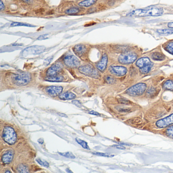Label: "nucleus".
Listing matches in <instances>:
<instances>
[{"label": "nucleus", "instance_id": "nucleus-1", "mask_svg": "<svg viewBox=\"0 0 173 173\" xmlns=\"http://www.w3.org/2000/svg\"><path fill=\"white\" fill-rule=\"evenodd\" d=\"M163 13V10L161 8L152 7L148 9H141L133 10L129 13V16H157L162 15Z\"/></svg>", "mask_w": 173, "mask_h": 173}, {"label": "nucleus", "instance_id": "nucleus-2", "mask_svg": "<svg viewBox=\"0 0 173 173\" xmlns=\"http://www.w3.org/2000/svg\"><path fill=\"white\" fill-rule=\"evenodd\" d=\"M2 138L5 142L9 145L14 144L17 140V136L15 130L9 126H7L4 129Z\"/></svg>", "mask_w": 173, "mask_h": 173}, {"label": "nucleus", "instance_id": "nucleus-3", "mask_svg": "<svg viewBox=\"0 0 173 173\" xmlns=\"http://www.w3.org/2000/svg\"><path fill=\"white\" fill-rule=\"evenodd\" d=\"M12 80L15 84L18 86L27 85L31 80V76L29 73H22L15 74L12 76Z\"/></svg>", "mask_w": 173, "mask_h": 173}, {"label": "nucleus", "instance_id": "nucleus-4", "mask_svg": "<svg viewBox=\"0 0 173 173\" xmlns=\"http://www.w3.org/2000/svg\"><path fill=\"white\" fill-rule=\"evenodd\" d=\"M146 84L144 83H140L134 85L132 87H130L126 90V93L130 96H141L146 90Z\"/></svg>", "mask_w": 173, "mask_h": 173}, {"label": "nucleus", "instance_id": "nucleus-5", "mask_svg": "<svg viewBox=\"0 0 173 173\" xmlns=\"http://www.w3.org/2000/svg\"><path fill=\"white\" fill-rule=\"evenodd\" d=\"M78 71L80 73L86 76H90L93 78L99 77V73L93 66L89 64L80 66L79 67Z\"/></svg>", "mask_w": 173, "mask_h": 173}, {"label": "nucleus", "instance_id": "nucleus-6", "mask_svg": "<svg viewBox=\"0 0 173 173\" xmlns=\"http://www.w3.org/2000/svg\"><path fill=\"white\" fill-rule=\"evenodd\" d=\"M137 58V56L134 53L128 52L123 53L118 57V62L122 64H130L134 62Z\"/></svg>", "mask_w": 173, "mask_h": 173}, {"label": "nucleus", "instance_id": "nucleus-7", "mask_svg": "<svg viewBox=\"0 0 173 173\" xmlns=\"http://www.w3.org/2000/svg\"><path fill=\"white\" fill-rule=\"evenodd\" d=\"M45 50V47L43 46H33L27 47L23 51L22 55L24 56L30 55H39Z\"/></svg>", "mask_w": 173, "mask_h": 173}, {"label": "nucleus", "instance_id": "nucleus-8", "mask_svg": "<svg viewBox=\"0 0 173 173\" xmlns=\"http://www.w3.org/2000/svg\"><path fill=\"white\" fill-rule=\"evenodd\" d=\"M64 62L66 66L69 67L76 68L80 66V60L73 55H68L64 59Z\"/></svg>", "mask_w": 173, "mask_h": 173}, {"label": "nucleus", "instance_id": "nucleus-9", "mask_svg": "<svg viewBox=\"0 0 173 173\" xmlns=\"http://www.w3.org/2000/svg\"><path fill=\"white\" fill-rule=\"evenodd\" d=\"M109 71L112 74L117 76H124L127 73V69L123 66H110Z\"/></svg>", "mask_w": 173, "mask_h": 173}, {"label": "nucleus", "instance_id": "nucleus-10", "mask_svg": "<svg viewBox=\"0 0 173 173\" xmlns=\"http://www.w3.org/2000/svg\"><path fill=\"white\" fill-rule=\"evenodd\" d=\"M63 69V65L62 63H57L51 66L47 71L46 75L47 76H53L57 75Z\"/></svg>", "mask_w": 173, "mask_h": 173}, {"label": "nucleus", "instance_id": "nucleus-11", "mask_svg": "<svg viewBox=\"0 0 173 173\" xmlns=\"http://www.w3.org/2000/svg\"><path fill=\"white\" fill-rule=\"evenodd\" d=\"M173 124V114L165 118L161 119L156 122V126L159 128H164Z\"/></svg>", "mask_w": 173, "mask_h": 173}, {"label": "nucleus", "instance_id": "nucleus-12", "mask_svg": "<svg viewBox=\"0 0 173 173\" xmlns=\"http://www.w3.org/2000/svg\"><path fill=\"white\" fill-rule=\"evenodd\" d=\"M63 89L62 86H50L46 87L45 91L50 96L56 97L62 93Z\"/></svg>", "mask_w": 173, "mask_h": 173}, {"label": "nucleus", "instance_id": "nucleus-13", "mask_svg": "<svg viewBox=\"0 0 173 173\" xmlns=\"http://www.w3.org/2000/svg\"><path fill=\"white\" fill-rule=\"evenodd\" d=\"M14 156V152L12 150L6 151L2 156V161L3 163L8 164L12 162Z\"/></svg>", "mask_w": 173, "mask_h": 173}, {"label": "nucleus", "instance_id": "nucleus-14", "mask_svg": "<svg viewBox=\"0 0 173 173\" xmlns=\"http://www.w3.org/2000/svg\"><path fill=\"white\" fill-rule=\"evenodd\" d=\"M108 63V56L106 53L102 56V59L97 65V69L101 72H104L106 69Z\"/></svg>", "mask_w": 173, "mask_h": 173}, {"label": "nucleus", "instance_id": "nucleus-15", "mask_svg": "<svg viewBox=\"0 0 173 173\" xmlns=\"http://www.w3.org/2000/svg\"><path fill=\"white\" fill-rule=\"evenodd\" d=\"M73 51L77 56H81L85 53L86 51V47L84 45H76L73 47Z\"/></svg>", "mask_w": 173, "mask_h": 173}, {"label": "nucleus", "instance_id": "nucleus-16", "mask_svg": "<svg viewBox=\"0 0 173 173\" xmlns=\"http://www.w3.org/2000/svg\"><path fill=\"white\" fill-rule=\"evenodd\" d=\"M150 64H152V63L150 59L148 57H142L139 59L136 62V66L140 68V69Z\"/></svg>", "mask_w": 173, "mask_h": 173}, {"label": "nucleus", "instance_id": "nucleus-17", "mask_svg": "<svg viewBox=\"0 0 173 173\" xmlns=\"http://www.w3.org/2000/svg\"><path fill=\"white\" fill-rule=\"evenodd\" d=\"M59 98L63 100H71L76 98V95L73 93L66 92L60 93L59 96Z\"/></svg>", "mask_w": 173, "mask_h": 173}, {"label": "nucleus", "instance_id": "nucleus-18", "mask_svg": "<svg viewBox=\"0 0 173 173\" xmlns=\"http://www.w3.org/2000/svg\"><path fill=\"white\" fill-rule=\"evenodd\" d=\"M97 0H83L78 3L79 6L82 7H89L96 3Z\"/></svg>", "mask_w": 173, "mask_h": 173}, {"label": "nucleus", "instance_id": "nucleus-19", "mask_svg": "<svg viewBox=\"0 0 173 173\" xmlns=\"http://www.w3.org/2000/svg\"><path fill=\"white\" fill-rule=\"evenodd\" d=\"M45 80L49 82H61L64 80V77L62 76L56 75L53 76H47L45 78Z\"/></svg>", "mask_w": 173, "mask_h": 173}, {"label": "nucleus", "instance_id": "nucleus-20", "mask_svg": "<svg viewBox=\"0 0 173 173\" xmlns=\"http://www.w3.org/2000/svg\"><path fill=\"white\" fill-rule=\"evenodd\" d=\"M152 59L153 60H157V61H162L165 59V56L159 52H156L151 55Z\"/></svg>", "mask_w": 173, "mask_h": 173}, {"label": "nucleus", "instance_id": "nucleus-21", "mask_svg": "<svg viewBox=\"0 0 173 173\" xmlns=\"http://www.w3.org/2000/svg\"><path fill=\"white\" fill-rule=\"evenodd\" d=\"M157 93V89L154 87H150V89H148L147 93H146V94L148 97H151V98L156 96Z\"/></svg>", "mask_w": 173, "mask_h": 173}, {"label": "nucleus", "instance_id": "nucleus-22", "mask_svg": "<svg viewBox=\"0 0 173 173\" xmlns=\"http://www.w3.org/2000/svg\"><path fill=\"white\" fill-rule=\"evenodd\" d=\"M163 88L166 90H173V81L167 80L163 83Z\"/></svg>", "mask_w": 173, "mask_h": 173}, {"label": "nucleus", "instance_id": "nucleus-23", "mask_svg": "<svg viewBox=\"0 0 173 173\" xmlns=\"http://www.w3.org/2000/svg\"><path fill=\"white\" fill-rule=\"evenodd\" d=\"M17 170L19 173H29V168L27 166L23 164H20L17 167Z\"/></svg>", "mask_w": 173, "mask_h": 173}, {"label": "nucleus", "instance_id": "nucleus-24", "mask_svg": "<svg viewBox=\"0 0 173 173\" xmlns=\"http://www.w3.org/2000/svg\"><path fill=\"white\" fill-rule=\"evenodd\" d=\"M79 11L80 10H79V9L78 8L76 7H72L67 9L65 11V13L67 14H74L78 13Z\"/></svg>", "mask_w": 173, "mask_h": 173}, {"label": "nucleus", "instance_id": "nucleus-25", "mask_svg": "<svg viewBox=\"0 0 173 173\" xmlns=\"http://www.w3.org/2000/svg\"><path fill=\"white\" fill-rule=\"evenodd\" d=\"M153 66L152 64H149L148 66H145L144 67L140 69V71L142 74H147L149 73V72L151 70L152 67Z\"/></svg>", "mask_w": 173, "mask_h": 173}, {"label": "nucleus", "instance_id": "nucleus-26", "mask_svg": "<svg viewBox=\"0 0 173 173\" xmlns=\"http://www.w3.org/2000/svg\"><path fill=\"white\" fill-rule=\"evenodd\" d=\"M157 32L159 34L168 35L173 34V30L170 29H159L157 30Z\"/></svg>", "mask_w": 173, "mask_h": 173}, {"label": "nucleus", "instance_id": "nucleus-27", "mask_svg": "<svg viewBox=\"0 0 173 173\" xmlns=\"http://www.w3.org/2000/svg\"><path fill=\"white\" fill-rule=\"evenodd\" d=\"M76 141L79 144L81 145V146L85 149H88V150H90V148L89 147V146H88L87 145V143H86V142L82 140H81V139H78V138H76L75 139Z\"/></svg>", "mask_w": 173, "mask_h": 173}, {"label": "nucleus", "instance_id": "nucleus-28", "mask_svg": "<svg viewBox=\"0 0 173 173\" xmlns=\"http://www.w3.org/2000/svg\"><path fill=\"white\" fill-rule=\"evenodd\" d=\"M59 154H60L62 156L64 157H67L69 159H75V156L73 154V153L71 152H58Z\"/></svg>", "mask_w": 173, "mask_h": 173}, {"label": "nucleus", "instance_id": "nucleus-29", "mask_svg": "<svg viewBox=\"0 0 173 173\" xmlns=\"http://www.w3.org/2000/svg\"><path fill=\"white\" fill-rule=\"evenodd\" d=\"M92 154L95 155H98V156H104V157H112L114 156V155L111 154L109 153H101L99 152H92Z\"/></svg>", "mask_w": 173, "mask_h": 173}, {"label": "nucleus", "instance_id": "nucleus-30", "mask_svg": "<svg viewBox=\"0 0 173 173\" xmlns=\"http://www.w3.org/2000/svg\"><path fill=\"white\" fill-rule=\"evenodd\" d=\"M165 48L168 52L173 55V42L168 43L166 45Z\"/></svg>", "mask_w": 173, "mask_h": 173}, {"label": "nucleus", "instance_id": "nucleus-31", "mask_svg": "<svg viewBox=\"0 0 173 173\" xmlns=\"http://www.w3.org/2000/svg\"><path fill=\"white\" fill-rule=\"evenodd\" d=\"M36 162H37L38 163H39V165L42 166H43V167H49V163H48L46 161L42 160L41 159H36Z\"/></svg>", "mask_w": 173, "mask_h": 173}, {"label": "nucleus", "instance_id": "nucleus-32", "mask_svg": "<svg viewBox=\"0 0 173 173\" xmlns=\"http://www.w3.org/2000/svg\"><path fill=\"white\" fill-rule=\"evenodd\" d=\"M166 134L169 137L173 139V126H171L166 130Z\"/></svg>", "mask_w": 173, "mask_h": 173}, {"label": "nucleus", "instance_id": "nucleus-33", "mask_svg": "<svg viewBox=\"0 0 173 173\" xmlns=\"http://www.w3.org/2000/svg\"><path fill=\"white\" fill-rule=\"evenodd\" d=\"M105 81L108 84H113L116 82L115 79L110 76H106V78H105Z\"/></svg>", "mask_w": 173, "mask_h": 173}, {"label": "nucleus", "instance_id": "nucleus-34", "mask_svg": "<svg viewBox=\"0 0 173 173\" xmlns=\"http://www.w3.org/2000/svg\"><path fill=\"white\" fill-rule=\"evenodd\" d=\"M16 26H25V27H33L34 26H31L30 24L27 23H16L14 22L11 24V27H16Z\"/></svg>", "mask_w": 173, "mask_h": 173}, {"label": "nucleus", "instance_id": "nucleus-35", "mask_svg": "<svg viewBox=\"0 0 173 173\" xmlns=\"http://www.w3.org/2000/svg\"><path fill=\"white\" fill-rule=\"evenodd\" d=\"M72 103L73 104L75 105V106H77L79 108L82 107L81 103H80L79 101L77 100H73L72 101Z\"/></svg>", "mask_w": 173, "mask_h": 173}, {"label": "nucleus", "instance_id": "nucleus-36", "mask_svg": "<svg viewBox=\"0 0 173 173\" xmlns=\"http://www.w3.org/2000/svg\"><path fill=\"white\" fill-rule=\"evenodd\" d=\"M113 147L116 148L117 149H122V150H124L126 149L125 146L122 145H113Z\"/></svg>", "mask_w": 173, "mask_h": 173}, {"label": "nucleus", "instance_id": "nucleus-37", "mask_svg": "<svg viewBox=\"0 0 173 173\" xmlns=\"http://www.w3.org/2000/svg\"><path fill=\"white\" fill-rule=\"evenodd\" d=\"M48 36V34L42 35L38 37L37 40H44V39H47Z\"/></svg>", "mask_w": 173, "mask_h": 173}, {"label": "nucleus", "instance_id": "nucleus-38", "mask_svg": "<svg viewBox=\"0 0 173 173\" xmlns=\"http://www.w3.org/2000/svg\"><path fill=\"white\" fill-rule=\"evenodd\" d=\"M89 113L90 114L94 115H96V116H100V113L94 111H91L89 112Z\"/></svg>", "mask_w": 173, "mask_h": 173}, {"label": "nucleus", "instance_id": "nucleus-39", "mask_svg": "<svg viewBox=\"0 0 173 173\" xmlns=\"http://www.w3.org/2000/svg\"><path fill=\"white\" fill-rule=\"evenodd\" d=\"M120 103H122V104H128L130 102L129 101L126 100H125V99H120Z\"/></svg>", "mask_w": 173, "mask_h": 173}, {"label": "nucleus", "instance_id": "nucleus-40", "mask_svg": "<svg viewBox=\"0 0 173 173\" xmlns=\"http://www.w3.org/2000/svg\"><path fill=\"white\" fill-rule=\"evenodd\" d=\"M0 9H1V11L4 10L5 9L4 4V3H3V1L2 0L1 1V4H0Z\"/></svg>", "mask_w": 173, "mask_h": 173}, {"label": "nucleus", "instance_id": "nucleus-41", "mask_svg": "<svg viewBox=\"0 0 173 173\" xmlns=\"http://www.w3.org/2000/svg\"><path fill=\"white\" fill-rule=\"evenodd\" d=\"M22 1L28 4H31L33 3V0H22Z\"/></svg>", "mask_w": 173, "mask_h": 173}, {"label": "nucleus", "instance_id": "nucleus-42", "mask_svg": "<svg viewBox=\"0 0 173 173\" xmlns=\"http://www.w3.org/2000/svg\"><path fill=\"white\" fill-rule=\"evenodd\" d=\"M52 59V58H51V59H50V58H48V59H47V60H48V61H47V60H45V63H46V64H47H47H49V63H50V62L51 61Z\"/></svg>", "mask_w": 173, "mask_h": 173}, {"label": "nucleus", "instance_id": "nucleus-43", "mask_svg": "<svg viewBox=\"0 0 173 173\" xmlns=\"http://www.w3.org/2000/svg\"><path fill=\"white\" fill-rule=\"evenodd\" d=\"M167 26L168 27H170V28H171V29H173V23H170L167 24Z\"/></svg>", "mask_w": 173, "mask_h": 173}, {"label": "nucleus", "instance_id": "nucleus-44", "mask_svg": "<svg viewBox=\"0 0 173 173\" xmlns=\"http://www.w3.org/2000/svg\"><path fill=\"white\" fill-rule=\"evenodd\" d=\"M38 142H39L40 144H43L44 143V140H43L42 139H40L38 140Z\"/></svg>", "mask_w": 173, "mask_h": 173}, {"label": "nucleus", "instance_id": "nucleus-45", "mask_svg": "<svg viewBox=\"0 0 173 173\" xmlns=\"http://www.w3.org/2000/svg\"><path fill=\"white\" fill-rule=\"evenodd\" d=\"M58 114L60 115V116H62V117H68V116L66 115L63 114V113H59Z\"/></svg>", "mask_w": 173, "mask_h": 173}, {"label": "nucleus", "instance_id": "nucleus-46", "mask_svg": "<svg viewBox=\"0 0 173 173\" xmlns=\"http://www.w3.org/2000/svg\"><path fill=\"white\" fill-rule=\"evenodd\" d=\"M66 171L67 172H69V173H72V171H71L70 170H69V169H66Z\"/></svg>", "mask_w": 173, "mask_h": 173}, {"label": "nucleus", "instance_id": "nucleus-47", "mask_svg": "<svg viewBox=\"0 0 173 173\" xmlns=\"http://www.w3.org/2000/svg\"><path fill=\"white\" fill-rule=\"evenodd\" d=\"M5 173H11V172H10V171H6Z\"/></svg>", "mask_w": 173, "mask_h": 173}]
</instances>
